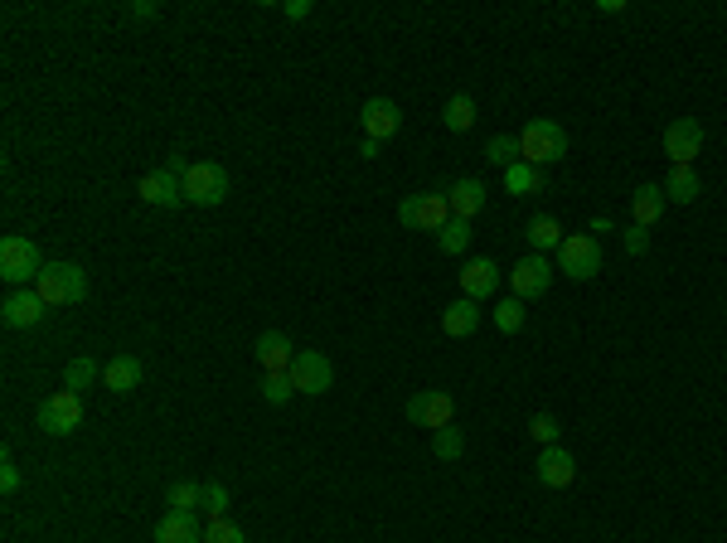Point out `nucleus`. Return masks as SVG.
I'll return each mask as SVG.
<instances>
[{
	"instance_id": "obj_1",
	"label": "nucleus",
	"mask_w": 727,
	"mask_h": 543,
	"mask_svg": "<svg viewBox=\"0 0 727 543\" xmlns=\"http://www.w3.org/2000/svg\"><path fill=\"white\" fill-rule=\"evenodd\" d=\"M34 291L44 296V306H78V301L88 296V277H83V267H73V262H44Z\"/></svg>"
},
{
	"instance_id": "obj_10",
	"label": "nucleus",
	"mask_w": 727,
	"mask_h": 543,
	"mask_svg": "<svg viewBox=\"0 0 727 543\" xmlns=\"http://www.w3.org/2000/svg\"><path fill=\"white\" fill-rule=\"evenodd\" d=\"M291 384H296V393H325V388L335 384V364L325 359L320 350H301L296 354V364H291Z\"/></svg>"
},
{
	"instance_id": "obj_27",
	"label": "nucleus",
	"mask_w": 727,
	"mask_h": 543,
	"mask_svg": "<svg viewBox=\"0 0 727 543\" xmlns=\"http://www.w3.org/2000/svg\"><path fill=\"white\" fill-rule=\"evenodd\" d=\"M461 451H466V432H461L456 422H451V427H437V432H432V456H437V461H456Z\"/></svg>"
},
{
	"instance_id": "obj_33",
	"label": "nucleus",
	"mask_w": 727,
	"mask_h": 543,
	"mask_svg": "<svg viewBox=\"0 0 727 543\" xmlns=\"http://www.w3.org/2000/svg\"><path fill=\"white\" fill-rule=\"evenodd\" d=\"M558 432H563V427H558V417H553V413H534V417H529V437H534V442H543V447H558Z\"/></svg>"
},
{
	"instance_id": "obj_29",
	"label": "nucleus",
	"mask_w": 727,
	"mask_h": 543,
	"mask_svg": "<svg viewBox=\"0 0 727 543\" xmlns=\"http://www.w3.org/2000/svg\"><path fill=\"white\" fill-rule=\"evenodd\" d=\"M442 122H446L451 131H471V127H475V102H471L466 93H456V97H451V102L442 107Z\"/></svg>"
},
{
	"instance_id": "obj_7",
	"label": "nucleus",
	"mask_w": 727,
	"mask_h": 543,
	"mask_svg": "<svg viewBox=\"0 0 727 543\" xmlns=\"http://www.w3.org/2000/svg\"><path fill=\"white\" fill-rule=\"evenodd\" d=\"M408 422L412 427H451L456 422V403H451V393H442V388H427V393H412L408 398Z\"/></svg>"
},
{
	"instance_id": "obj_14",
	"label": "nucleus",
	"mask_w": 727,
	"mask_h": 543,
	"mask_svg": "<svg viewBox=\"0 0 727 543\" xmlns=\"http://www.w3.org/2000/svg\"><path fill=\"white\" fill-rule=\"evenodd\" d=\"M534 480L538 485H548V490H563L577 480V461H572V451L563 447H543L534 461Z\"/></svg>"
},
{
	"instance_id": "obj_16",
	"label": "nucleus",
	"mask_w": 727,
	"mask_h": 543,
	"mask_svg": "<svg viewBox=\"0 0 727 543\" xmlns=\"http://www.w3.org/2000/svg\"><path fill=\"white\" fill-rule=\"evenodd\" d=\"M359 117H364V136H374V141H388L393 131L403 127V112H398V102H388V97H369Z\"/></svg>"
},
{
	"instance_id": "obj_25",
	"label": "nucleus",
	"mask_w": 727,
	"mask_h": 543,
	"mask_svg": "<svg viewBox=\"0 0 727 543\" xmlns=\"http://www.w3.org/2000/svg\"><path fill=\"white\" fill-rule=\"evenodd\" d=\"M505 190L509 194H538V190H543V170H538V165H529V160L509 165V170H505Z\"/></svg>"
},
{
	"instance_id": "obj_28",
	"label": "nucleus",
	"mask_w": 727,
	"mask_h": 543,
	"mask_svg": "<svg viewBox=\"0 0 727 543\" xmlns=\"http://www.w3.org/2000/svg\"><path fill=\"white\" fill-rule=\"evenodd\" d=\"M485 160H490V165H500V170L519 165V160H524V151H519V136H490V141H485Z\"/></svg>"
},
{
	"instance_id": "obj_15",
	"label": "nucleus",
	"mask_w": 727,
	"mask_h": 543,
	"mask_svg": "<svg viewBox=\"0 0 727 543\" xmlns=\"http://www.w3.org/2000/svg\"><path fill=\"white\" fill-rule=\"evenodd\" d=\"M296 354L301 350L286 340L282 330H262V335H257V364H262V374H291Z\"/></svg>"
},
{
	"instance_id": "obj_2",
	"label": "nucleus",
	"mask_w": 727,
	"mask_h": 543,
	"mask_svg": "<svg viewBox=\"0 0 727 543\" xmlns=\"http://www.w3.org/2000/svg\"><path fill=\"white\" fill-rule=\"evenodd\" d=\"M39 272H44V257L34 248V238L10 233V238L0 243V277L20 291V287H30V282H39Z\"/></svg>"
},
{
	"instance_id": "obj_9",
	"label": "nucleus",
	"mask_w": 727,
	"mask_h": 543,
	"mask_svg": "<svg viewBox=\"0 0 727 543\" xmlns=\"http://www.w3.org/2000/svg\"><path fill=\"white\" fill-rule=\"evenodd\" d=\"M451 219V204L446 194H408L398 204V224L403 228H442Z\"/></svg>"
},
{
	"instance_id": "obj_3",
	"label": "nucleus",
	"mask_w": 727,
	"mask_h": 543,
	"mask_svg": "<svg viewBox=\"0 0 727 543\" xmlns=\"http://www.w3.org/2000/svg\"><path fill=\"white\" fill-rule=\"evenodd\" d=\"M519 151H524V160L529 165H553V160L568 156V131H563V122H548V117H538V122H529L524 127V136H519Z\"/></svg>"
},
{
	"instance_id": "obj_6",
	"label": "nucleus",
	"mask_w": 727,
	"mask_h": 543,
	"mask_svg": "<svg viewBox=\"0 0 727 543\" xmlns=\"http://www.w3.org/2000/svg\"><path fill=\"white\" fill-rule=\"evenodd\" d=\"M558 262H563V272L572 282H592L601 272V243L592 233H568L563 248H558Z\"/></svg>"
},
{
	"instance_id": "obj_37",
	"label": "nucleus",
	"mask_w": 727,
	"mask_h": 543,
	"mask_svg": "<svg viewBox=\"0 0 727 543\" xmlns=\"http://www.w3.org/2000/svg\"><path fill=\"white\" fill-rule=\"evenodd\" d=\"M0 490H5V495L20 490V471H15V456H10V451H0Z\"/></svg>"
},
{
	"instance_id": "obj_31",
	"label": "nucleus",
	"mask_w": 727,
	"mask_h": 543,
	"mask_svg": "<svg viewBox=\"0 0 727 543\" xmlns=\"http://www.w3.org/2000/svg\"><path fill=\"white\" fill-rule=\"evenodd\" d=\"M165 500H170V510H180V514H194V505H199V500H204V485H194V480H175V485H170V495H165Z\"/></svg>"
},
{
	"instance_id": "obj_8",
	"label": "nucleus",
	"mask_w": 727,
	"mask_h": 543,
	"mask_svg": "<svg viewBox=\"0 0 727 543\" xmlns=\"http://www.w3.org/2000/svg\"><path fill=\"white\" fill-rule=\"evenodd\" d=\"M698 151H703V122L698 117H674L664 127V156L674 165H694Z\"/></svg>"
},
{
	"instance_id": "obj_21",
	"label": "nucleus",
	"mask_w": 727,
	"mask_h": 543,
	"mask_svg": "<svg viewBox=\"0 0 727 543\" xmlns=\"http://www.w3.org/2000/svg\"><path fill=\"white\" fill-rule=\"evenodd\" d=\"M475 325H480V306H475L471 296L451 301V306L442 311V330H446V335H456V340H466V335H475Z\"/></svg>"
},
{
	"instance_id": "obj_12",
	"label": "nucleus",
	"mask_w": 727,
	"mask_h": 543,
	"mask_svg": "<svg viewBox=\"0 0 727 543\" xmlns=\"http://www.w3.org/2000/svg\"><path fill=\"white\" fill-rule=\"evenodd\" d=\"M141 199L156 204V209H180L185 204V180L165 165V170H146L141 175Z\"/></svg>"
},
{
	"instance_id": "obj_36",
	"label": "nucleus",
	"mask_w": 727,
	"mask_h": 543,
	"mask_svg": "<svg viewBox=\"0 0 727 543\" xmlns=\"http://www.w3.org/2000/svg\"><path fill=\"white\" fill-rule=\"evenodd\" d=\"M204 510L214 514V519H223V510H228V485H219V480L204 485Z\"/></svg>"
},
{
	"instance_id": "obj_5",
	"label": "nucleus",
	"mask_w": 727,
	"mask_h": 543,
	"mask_svg": "<svg viewBox=\"0 0 727 543\" xmlns=\"http://www.w3.org/2000/svg\"><path fill=\"white\" fill-rule=\"evenodd\" d=\"M34 422H39V432H49V437H68V432L83 422V398H78L73 388H64V393H49V398L39 403Z\"/></svg>"
},
{
	"instance_id": "obj_11",
	"label": "nucleus",
	"mask_w": 727,
	"mask_h": 543,
	"mask_svg": "<svg viewBox=\"0 0 727 543\" xmlns=\"http://www.w3.org/2000/svg\"><path fill=\"white\" fill-rule=\"evenodd\" d=\"M0 320H5L10 330H34V325L44 320V296H39L34 287L10 291V296L0 301Z\"/></svg>"
},
{
	"instance_id": "obj_24",
	"label": "nucleus",
	"mask_w": 727,
	"mask_h": 543,
	"mask_svg": "<svg viewBox=\"0 0 727 543\" xmlns=\"http://www.w3.org/2000/svg\"><path fill=\"white\" fill-rule=\"evenodd\" d=\"M698 190H703V185H698L694 165H674L669 180H664V199H669V204H694Z\"/></svg>"
},
{
	"instance_id": "obj_13",
	"label": "nucleus",
	"mask_w": 727,
	"mask_h": 543,
	"mask_svg": "<svg viewBox=\"0 0 727 543\" xmlns=\"http://www.w3.org/2000/svg\"><path fill=\"white\" fill-rule=\"evenodd\" d=\"M509 287L519 301H529V296H543V291L553 287V267H548V257L543 253H529L514 272H509Z\"/></svg>"
},
{
	"instance_id": "obj_38",
	"label": "nucleus",
	"mask_w": 727,
	"mask_h": 543,
	"mask_svg": "<svg viewBox=\"0 0 727 543\" xmlns=\"http://www.w3.org/2000/svg\"><path fill=\"white\" fill-rule=\"evenodd\" d=\"M645 243H650V238H645V228L635 224L631 233H626V253H631V257H640V253H645Z\"/></svg>"
},
{
	"instance_id": "obj_17",
	"label": "nucleus",
	"mask_w": 727,
	"mask_h": 543,
	"mask_svg": "<svg viewBox=\"0 0 727 543\" xmlns=\"http://www.w3.org/2000/svg\"><path fill=\"white\" fill-rule=\"evenodd\" d=\"M141 379H146V364L136 354H117V359L102 364V384L112 393H131V388H141Z\"/></svg>"
},
{
	"instance_id": "obj_32",
	"label": "nucleus",
	"mask_w": 727,
	"mask_h": 543,
	"mask_svg": "<svg viewBox=\"0 0 727 543\" xmlns=\"http://www.w3.org/2000/svg\"><path fill=\"white\" fill-rule=\"evenodd\" d=\"M291 393H296V384H291V374H267V379H262V398H267L272 408H282V403H291Z\"/></svg>"
},
{
	"instance_id": "obj_4",
	"label": "nucleus",
	"mask_w": 727,
	"mask_h": 543,
	"mask_svg": "<svg viewBox=\"0 0 727 543\" xmlns=\"http://www.w3.org/2000/svg\"><path fill=\"white\" fill-rule=\"evenodd\" d=\"M180 180H185V199L199 204V209H214V204L228 199V170L219 160H190V170Z\"/></svg>"
},
{
	"instance_id": "obj_20",
	"label": "nucleus",
	"mask_w": 727,
	"mask_h": 543,
	"mask_svg": "<svg viewBox=\"0 0 727 543\" xmlns=\"http://www.w3.org/2000/svg\"><path fill=\"white\" fill-rule=\"evenodd\" d=\"M156 543H204V534H199V519H194V514L170 510L156 524Z\"/></svg>"
},
{
	"instance_id": "obj_18",
	"label": "nucleus",
	"mask_w": 727,
	"mask_h": 543,
	"mask_svg": "<svg viewBox=\"0 0 727 543\" xmlns=\"http://www.w3.org/2000/svg\"><path fill=\"white\" fill-rule=\"evenodd\" d=\"M495 287H500V267H495L490 257H475V262H466V272H461V291H466L471 301L495 296Z\"/></svg>"
},
{
	"instance_id": "obj_30",
	"label": "nucleus",
	"mask_w": 727,
	"mask_h": 543,
	"mask_svg": "<svg viewBox=\"0 0 727 543\" xmlns=\"http://www.w3.org/2000/svg\"><path fill=\"white\" fill-rule=\"evenodd\" d=\"M495 330H500V335H519V330H524V301H519V296H505V301L495 306Z\"/></svg>"
},
{
	"instance_id": "obj_22",
	"label": "nucleus",
	"mask_w": 727,
	"mask_h": 543,
	"mask_svg": "<svg viewBox=\"0 0 727 543\" xmlns=\"http://www.w3.org/2000/svg\"><path fill=\"white\" fill-rule=\"evenodd\" d=\"M524 238L534 243V253H548V248H563V238H568V233H563V224H558L553 214H534V219H529V228H524Z\"/></svg>"
},
{
	"instance_id": "obj_23",
	"label": "nucleus",
	"mask_w": 727,
	"mask_h": 543,
	"mask_svg": "<svg viewBox=\"0 0 727 543\" xmlns=\"http://www.w3.org/2000/svg\"><path fill=\"white\" fill-rule=\"evenodd\" d=\"M664 185H640L631 199V209H635V224L640 228H650V224H660V214H664Z\"/></svg>"
},
{
	"instance_id": "obj_26",
	"label": "nucleus",
	"mask_w": 727,
	"mask_h": 543,
	"mask_svg": "<svg viewBox=\"0 0 727 543\" xmlns=\"http://www.w3.org/2000/svg\"><path fill=\"white\" fill-rule=\"evenodd\" d=\"M437 248H442V253H466V248H471V224H466V219H446L442 228H437Z\"/></svg>"
},
{
	"instance_id": "obj_39",
	"label": "nucleus",
	"mask_w": 727,
	"mask_h": 543,
	"mask_svg": "<svg viewBox=\"0 0 727 543\" xmlns=\"http://www.w3.org/2000/svg\"><path fill=\"white\" fill-rule=\"evenodd\" d=\"M286 15H291V20H306V15H311V0H286Z\"/></svg>"
},
{
	"instance_id": "obj_35",
	"label": "nucleus",
	"mask_w": 727,
	"mask_h": 543,
	"mask_svg": "<svg viewBox=\"0 0 727 543\" xmlns=\"http://www.w3.org/2000/svg\"><path fill=\"white\" fill-rule=\"evenodd\" d=\"M204 543H248V539H243V529H238V524H228V519H209Z\"/></svg>"
},
{
	"instance_id": "obj_34",
	"label": "nucleus",
	"mask_w": 727,
	"mask_h": 543,
	"mask_svg": "<svg viewBox=\"0 0 727 543\" xmlns=\"http://www.w3.org/2000/svg\"><path fill=\"white\" fill-rule=\"evenodd\" d=\"M97 374H102V369H97L93 359H73V364H68V374H64V384L73 388V393H78V388H88V384H93Z\"/></svg>"
},
{
	"instance_id": "obj_19",
	"label": "nucleus",
	"mask_w": 727,
	"mask_h": 543,
	"mask_svg": "<svg viewBox=\"0 0 727 543\" xmlns=\"http://www.w3.org/2000/svg\"><path fill=\"white\" fill-rule=\"evenodd\" d=\"M446 204H451V219L471 224L475 214L485 209V185L480 180H456V190H446Z\"/></svg>"
}]
</instances>
